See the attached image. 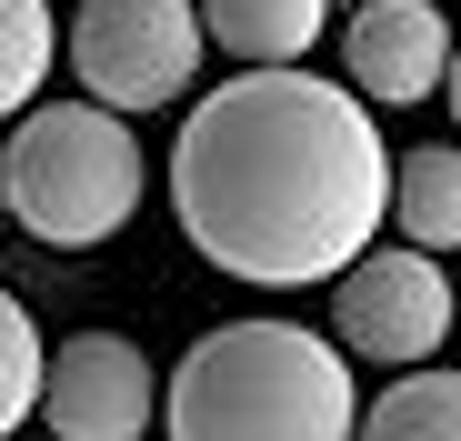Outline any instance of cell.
Returning <instances> with one entry per match:
<instances>
[{"label": "cell", "mask_w": 461, "mask_h": 441, "mask_svg": "<svg viewBox=\"0 0 461 441\" xmlns=\"http://www.w3.org/2000/svg\"><path fill=\"white\" fill-rule=\"evenodd\" d=\"M451 341V281L421 251H361L341 271V361H392V372H421V361Z\"/></svg>", "instance_id": "obj_6"}, {"label": "cell", "mask_w": 461, "mask_h": 441, "mask_svg": "<svg viewBox=\"0 0 461 441\" xmlns=\"http://www.w3.org/2000/svg\"><path fill=\"white\" fill-rule=\"evenodd\" d=\"M341 60H351V101L371 111H402V101H441L451 91V21L431 0H361L351 31H341Z\"/></svg>", "instance_id": "obj_7"}, {"label": "cell", "mask_w": 461, "mask_h": 441, "mask_svg": "<svg viewBox=\"0 0 461 441\" xmlns=\"http://www.w3.org/2000/svg\"><path fill=\"white\" fill-rule=\"evenodd\" d=\"M140 191H150V161H140L131 121L91 101L21 111L11 151H0V220H21L50 251H101L111 231H131Z\"/></svg>", "instance_id": "obj_3"}, {"label": "cell", "mask_w": 461, "mask_h": 441, "mask_svg": "<svg viewBox=\"0 0 461 441\" xmlns=\"http://www.w3.org/2000/svg\"><path fill=\"white\" fill-rule=\"evenodd\" d=\"M41 401V321L0 291V441L21 431V411Z\"/></svg>", "instance_id": "obj_12"}, {"label": "cell", "mask_w": 461, "mask_h": 441, "mask_svg": "<svg viewBox=\"0 0 461 441\" xmlns=\"http://www.w3.org/2000/svg\"><path fill=\"white\" fill-rule=\"evenodd\" d=\"M60 60V21L50 0H0V121H21Z\"/></svg>", "instance_id": "obj_11"}, {"label": "cell", "mask_w": 461, "mask_h": 441, "mask_svg": "<svg viewBox=\"0 0 461 441\" xmlns=\"http://www.w3.org/2000/svg\"><path fill=\"white\" fill-rule=\"evenodd\" d=\"M361 382L351 361L301 321H221L161 382L171 441H351Z\"/></svg>", "instance_id": "obj_2"}, {"label": "cell", "mask_w": 461, "mask_h": 441, "mask_svg": "<svg viewBox=\"0 0 461 441\" xmlns=\"http://www.w3.org/2000/svg\"><path fill=\"white\" fill-rule=\"evenodd\" d=\"M0 241H11V220H0Z\"/></svg>", "instance_id": "obj_13"}, {"label": "cell", "mask_w": 461, "mask_h": 441, "mask_svg": "<svg viewBox=\"0 0 461 441\" xmlns=\"http://www.w3.org/2000/svg\"><path fill=\"white\" fill-rule=\"evenodd\" d=\"M50 441H140L161 421V372L131 331H70L60 351H41V401Z\"/></svg>", "instance_id": "obj_5"}, {"label": "cell", "mask_w": 461, "mask_h": 441, "mask_svg": "<svg viewBox=\"0 0 461 441\" xmlns=\"http://www.w3.org/2000/svg\"><path fill=\"white\" fill-rule=\"evenodd\" d=\"M191 21H201L211 50H230L241 70H291L331 31V0H201Z\"/></svg>", "instance_id": "obj_8"}, {"label": "cell", "mask_w": 461, "mask_h": 441, "mask_svg": "<svg viewBox=\"0 0 461 441\" xmlns=\"http://www.w3.org/2000/svg\"><path fill=\"white\" fill-rule=\"evenodd\" d=\"M381 231H402V251H421V261H441L461 241V151H451V140H421V151L392 161Z\"/></svg>", "instance_id": "obj_9"}, {"label": "cell", "mask_w": 461, "mask_h": 441, "mask_svg": "<svg viewBox=\"0 0 461 441\" xmlns=\"http://www.w3.org/2000/svg\"><path fill=\"white\" fill-rule=\"evenodd\" d=\"M60 60L91 91V111L131 121L201 81V21H191V0H81L60 31Z\"/></svg>", "instance_id": "obj_4"}, {"label": "cell", "mask_w": 461, "mask_h": 441, "mask_svg": "<svg viewBox=\"0 0 461 441\" xmlns=\"http://www.w3.org/2000/svg\"><path fill=\"white\" fill-rule=\"evenodd\" d=\"M392 201V140L321 70H230L171 140L181 241L261 291L341 281Z\"/></svg>", "instance_id": "obj_1"}, {"label": "cell", "mask_w": 461, "mask_h": 441, "mask_svg": "<svg viewBox=\"0 0 461 441\" xmlns=\"http://www.w3.org/2000/svg\"><path fill=\"white\" fill-rule=\"evenodd\" d=\"M351 441H461V382L441 372V361H421V372H402L351 421Z\"/></svg>", "instance_id": "obj_10"}]
</instances>
